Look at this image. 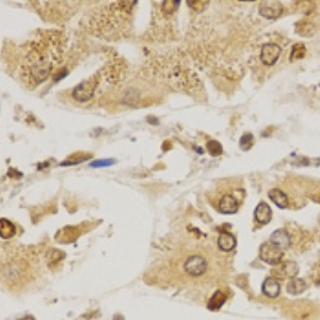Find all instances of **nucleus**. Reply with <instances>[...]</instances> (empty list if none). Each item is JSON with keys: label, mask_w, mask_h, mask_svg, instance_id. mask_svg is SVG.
Here are the masks:
<instances>
[{"label": "nucleus", "mask_w": 320, "mask_h": 320, "mask_svg": "<svg viewBox=\"0 0 320 320\" xmlns=\"http://www.w3.org/2000/svg\"><path fill=\"white\" fill-rule=\"evenodd\" d=\"M51 69V63L43 53H39L37 51L32 52L29 55V60L25 65V73L30 77V79L34 82L44 81Z\"/></svg>", "instance_id": "nucleus-1"}, {"label": "nucleus", "mask_w": 320, "mask_h": 320, "mask_svg": "<svg viewBox=\"0 0 320 320\" xmlns=\"http://www.w3.org/2000/svg\"><path fill=\"white\" fill-rule=\"evenodd\" d=\"M283 256V250L272 243L271 241L262 243L259 249L260 259L263 262L269 263V265H279L280 262H282Z\"/></svg>", "instance_id": "nucleus-2"}, {"label": "nucleus", "mask_w": 320, "mask_h": 320, "mask_svg": "<svg viewBox=\"0 0 320 320\" xmlns=\"http://www.w3.org/2000/svg\"><path fill=\"white\" fill-rule=\"evenodd\" d=\"M97 86H99V80L92 77L89 80L83 81L74 89L73 97L78 102H87L94 96Z\"/></svg>", "instance_id": "nucleus-3"}, {"label": "nucleus", "mask_w": 320, "mask_h": 320, "mask_svg": "<svg viewBox=\"0 0 320 320\" xmlns=\"http://www.w3.org/2000/svg\"><path fill=\"white\" fill-rule=\"evenodd\" d=\"M207 266V260L204 257L199 255H192L185 260L183 269L188 275L192 277H198L206 272Z\"/></svg>", "instance_id": "nucleus-4"}, {"label": "nucleus", "mask_w": 320, "mask_h": 320, "mask_svg": "<svg viewBox=\"0 0 320 320\" xmlns=\"http://www.w3.org/2000/svg\"><path fill=\"white\" fill-rule=\"evenodd\" d=\"M281 52V47L275 43L263 44L260 49V61L262 62V64L271 66L279 60Z\"/></svg>", "instance_id": "nucleus-5"}, {"label": "nucleus", "mask_w": 320, "mask_h": 320, "mask_svg": "<svg viewBox=\"0 0 320 320\" xmlns=\"http://www.w3.org/2000/svg\"><path fill=\"white\" fill-rule=\"evenodd\" d=\"M299 273V266L297 262L293 260H287L284 262H280L277 267L273 270V274L275 279H295Z\"/></svg>", "instance_id": "nucleus-6"}, {"label": "nucleus", "mask_w": 320, "mask_h": 320, "mask_svg": "<svg viewBox=\"0 0 320 320\" xmlns=\"http://www.w3.org/2000/svg\"><path fill=\"white\" fill-rule=\"evenodd\" d=\"M259 14L267 20H274L279 17L283 12V5L280 2H262L259 5Z\"/></svg>", "instance_id": "nucleus-7"}, {"label": "nucleus", "mask_w": 320, "mask_h": 320, "mask_svg": "<svg viewBox=\"0 0 320 320\" xmlns=\"http://www.w3.org/2000/svg\"><path fill=\"white\" fill-rule=\"evenodd\" d=\"M254 218L259 224H268L272 218V210L266 202H260L254 211Z\"/></svg>", "instance_id": "nucleus-8"}, {"label": "nucleus", "mask_w": 320, "mask_h": 320, "mask_svg": "<svg viewBox=\"0 0 320 320\" xmlns=\"http://www.w3.org/2000/svg\"><path fill=\"white\" fill-rule=\"evenodd\" d=\"M238 210V201L232 194H225L219 202V211L223 214L232 215Z\"/></svg>", "instance_id": "nucleus-9"}, {"label": "nucleus", "mask_w": 320, "mask_h": 320, "mask_svg": "<svg viewBox=\"0 0 320 320\" xmlns=\"http://www.w3.org/2000/svg\"><path fill=\"white\" fill-rule=\"evenodd\" d=\"M269 241H271L275 246L281 248L283 251H284V250L288 249L290 247V243H291L290 236H289V234L285 230H276V231H274L271 234V236H270Z\"/></svg>", "instance_id": "nucleus-10"}, {"label": "nucleus", "mask_w": 320, "mask_h": 320, "mask_svg": "<svg viewBox=\"0 0 320 320\" xmlns=\"http://www.w3.org/2000/svg\"><path fill=\"white\" fill-rule=\"evenodd\" d=\"M261 290L263 295H266L269 298H275L280 295L281 291V286L274 277H267V279L263 281Z\"/></svg>", "instance_id": "nucleus-11"}, {"label": "nucleus", "mask_w": 320, "mask_h": 320, "mask_svg": "<svg viewBox=\"0 0 320 320\" xmlns=\"http://www.w3.org/2000/svg\"><path fill=\"white\" fill-rule=\"evenodd\" d=\"M268 197L277 207L281 208V210H284V208L288 206V197L281 189L277 188L270 189L268 192Z\"/></svg>", "instance_id": "nucleus-12"}, {"label": "nucleus", "mask_w": 320, "mask_h": 320, "mask_svg": "<svg viewBox=\"0 0 320 320\" xmlns=\"http://www.w3.org/2000/svg\"><path fill=\"white\" fill-rule=\"evenodd\" d=\"M218 246L224 252H230L236 247L235 236L230 233H222L218 237Z\"/></svg>", "instance_id": "nucleus-13"}, {"label": "nucleus", "mask_w": 320, "mask_h": 320, "mask_svg": "<svg viewBox=\"0 0 320 320\" xmlns=\"http://www.w3.org/2000/svg\"><path fill=\"white\" fill-rule=\"evenodd\" d=\"M307 288L308 285L305 281L302 279H298V277L291 279L287 284V291L290 295H300Z\"/></svg>", "instance_id": "nucleus-14"}, {"label": "nucleus", "mask_w": 320, "mask_h": 320, "mask_svg": "<svg viewBox=\"0 0 320 320\" xmlns=\"http://www.w3.org/2000/svg\"><path fill=\"white\" fill-rule=\"evenodd\" d=\"M15 233V229L10 221L2 219V236L4 238H10Z\"/></svg>", "instance_id": "nucleus-15"}, {"label": "nucleus", "mask_w": 320, "mask_h": 320, "mask_svg": "<svg viewBox=\"0 0 320 320\" xmlns=\"http://www.w3.org/2000/svg\"><path fill=\"white\" fill-rule=\"evenodd\" d=\"M254 143V137L252 134H246L240 139V147L243 150H249L253 146Z\"/></svg>", "instance_id": "nucleus-16"}, {"label": "nucleus", "mask_w": 320, "mask_h": 320, "mask_svg": "<svg viewBox=\"0 0 320 320\" xmlns=\"http://www.w3.org/2000/svg\"><path fill=\"white\" fill-rule=\"evenodd\" d=\"M225 301V297L222 295L221 293H217L213 298L212 300L210 301V305H208V308L212 309V310H217L219 309L222 304L224 303Z\"/></svg>", "instance_id": "nucleus-17"}, {"label": "nucleus", "mask_w": 320, "mask_h": 320, "mask_svg": "<svg viewBox=\"0 0 320 320\" xmlns=\"http://www.w3.org/2000/svg\"><path fill=\"white\" fill-rule=\"evenodd\" d=\"M207 147H208V150H210L212 156H218V155L222 154V146L217 141H214V140L210 141L207 144Z\"/></svg>", "instance_id": "nucleus-18"}, {"label": "nucleus", "mask_w": 320, "mask_h": 320, "mask_svg": "<svg viewBox=\"0 0 320 320\" xmlns=\"http://www.w3.org/2000/svg\"><path fill=\"white\" fill-rule=\"evenodd\" d=\"M305 54V46L303 44H296L293 48V52H291V60L303 58Z\"/></svg>", "instance_id": "nucleus-19"}, {"label": "nucleus", "mask_w": 320, "mask_h": 320, "mask_svg": "<svg viewBox=\"0 0 320 320\" xmlns=\"http://www.w3.org/2000/svg\"><path fill=\"white\" fill-rule=\"evenodd\" d=\"M115 163L114 159H103V160H95L93 161L90 166L92 168H102V166H109Z\"/></svg>", "instance_id": "nucleus-20"}]
</instances>
